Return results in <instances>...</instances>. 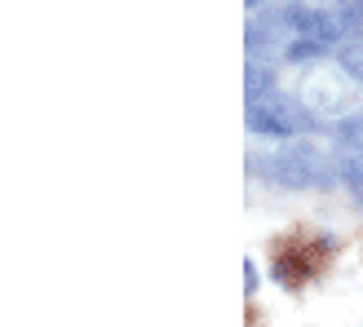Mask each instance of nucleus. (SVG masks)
<instances>
[{"label":"nucleus","instance_id":"nucleus-1","mask_svg":"<svg viewBox=\"0 0 363 327\" xmlns=\"http://www.w3.org/2000/svg\"><path fill=\"white\" fill-rule=\"evenodd\" d=\"M252 173H262L270 186H284V190H328L341 177V164L319 142L297 137V142H284L275 155L252 159Z\"/></svg>","mask_w":363,"mask_h":327},{"label":"nucleus","instance_id":"nucleus-2","mask_svg":"<svg viewBox=\"0 0 363 327\" xmlns=\"http://www.w3.org/2000/svg\"><path fill=\"white\" fill-rule=\"evenodd\" d=\"M248 129L252 133H266V137L297 142L306 133H333V124L315 120L311 111H306L301 98H288L284 88H266V93L248 98Z\"/></svg>","mask_w":363,"mask_h":327},{"label":"nucleus","instance_id":"nucleus-3","mask_svg":"<svg viewBox=\"0 0 363 327\" xmlns=\"http://www.w3.org/2000/svg\"><path fill=\"white\" fill-rule=\"evenodd\" d=\"M354 98H359V84L346 76V71H311V76L301 80V102H306V111H311L315 120L323 124H337V120H346L354 111Z\"/></svg>","mask_w":363,"mask_h":327},{"label":"nucleus","instance_id":"nucleus-4","mask_svg":"<svg viewBox=\"0 0 363 327\" xmlns=\"http://www.w3.org/2000/svg\"><path fill=\"white\" fill-rule=\"evenodd\" d=\"M337 164H341V181L354 204H363V147H337Z\"/></svg>","mask_w":363,"mask_h":327},{"label":"nucleus","instance_id":"nucleus-5","mask_svg":"<svg viewBox=\"0 0 363 327\" xmlns=\"http://www.w3.org/2000/svg\"><path fill=\"white\" fill-rule=\"evenodd\" d=\"M337 62H341V71L354 80V84H363V40H341L337 49Z\"/></svg>","mask_w":363,"mask_h":327},{"label":"nucleus","instance_id":"nucleus-6","mask_svg":"<svg viewBox=\"0 0 363 327\" xmlns=\"http://www.w3.org/2000/svg\"><path fill=\"white\" fill-rule=\"evenodd\" d=\"M333 142L337 147H363V111H350L346 120L333 124Z\"/></svg>","mask_w":363,"mask_h":327},{"label":"nucleus","instance_id":"nucleus-7","mask_svg":"<svg viewBox=\"0 0 363 327\" xmlns=\"http://www.w3.org/2000/svg\"><path fill=\"white\" fill-rule=\"evenodd\" d=\"M323 53H328V49H323V45H315V40H293V49H288V62H315V58H323Z\"/></svg>","mask_w":363,"mask_h":327},{"label":"nucleus","instance_id":"nucleus-8","mask_svg":"<svg viewBox=\"0 0 363 327\" xmlns=\"http://www.w3.org/2000/svg\"><path fill=\"white\" fill-rule=\"evenodd\" d=\"M244 287H248V297L257 292V265H252V261H244Z\"/></svg>","mask_w":363,"mask_h":327},{"label":"nucleus","instance_id":"nucleus-9","mask_svg":"<svg viewBox=\"0 0 363 327\" xmlns=\"http://www.w3.org/2000/svg\"><path fill=\"white\" fill-rule=\"evenodd\" d=\"M244 5H248V9H252V13H257V9H262V5H266V0H244Z\"/></svg>","mask_w":363,"mask_h":327}]
</instances>
